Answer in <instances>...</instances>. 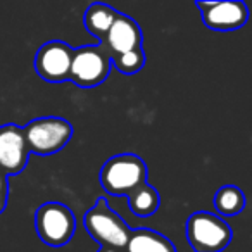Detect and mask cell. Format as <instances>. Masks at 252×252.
Listing matches in <instances>:
<instances>
[{
	"label": "cell",
	"instance_id": "cell-1",
	"mask_svg": "<svg viewBox=\"0 0 252 252\" xmlns=\"http://www.w3.org/2000/svg\"><path fill=\"white\" fill-rule=\"evenodd\" d=\"M98 180L105 193L128 197L135 189L147 183V164L135 154L112 156L104 162Z\"/></svg>",
	"mask_w": 252,
	"mask_h": 252
},
{
	"label": "cell",
	"instance_id": "cell-2",
	"mask_svg": "<svg viewBox=\"0 0 252 252\" xmlns=\"http://www.w3.org/2000/svg\"><path fill=\"white\" fill-rule=\"evenodd\" d=\"M83 226L100 247L118 249L121 252L125 251L126 242L131 235V228L123 221L118 213L109 207L104 197H98L94 207L85 213Z\"/></svg>",
	"mask_w": 252,
	"mask_h": 252
},
{
	"label": "cell",
	"instance_id": "cell-3",
	"mask_svg": "<svg viewBox=\"0 0 252 252\" xmlns=\"http://www.w3.org/2000/svg\"><path fill=\"white\" fill-rule=\"evenodd\" d=\"M23 133L30 154L52 156L61 152L73 138V125L57 116L36 118L23 126Z\"/></svg>",
	"mask_w": 252,
	"mask_h": 252
},
{
	"label": "cell",
	"instance_id": "cell-4",
	"mask_svg": "<svg viewBox=\"0 0 252 252\" xmlns=\"http://www.w3.org/2000/svg\"><path fill=\"white\" fill-rule=\"evenodd\" d=\"M185 231L193 252H223L233 237L230 224L218 214L207 211L190 214Z\"/></svg>",
	"mask_w": 252,
	"mask_h": 252
},
{
	"label": "cell",
	"instance_id": "cell-5",
	"mask_svg": "<svg viewBox=\"0 0 252 252\" xmlns=\"http://www.w3.org/2000/svg\"><path fill=\"white\" fill-rule=\"evenodd\" d=\"M111 67V54L102 43L73 49L69 80L80 88H95L107 80Z\"/></svg>",
	"mask_w": 252,
	"mask_h": 252
},
{
	"label": "cell",
	"instance_id": "cell-6",
	"mask_svg": "<svg viewBox=\"0 0 252 252\" xmlns=\"http://www.w3.org/2000/svg\"><path fill=\"white\" fill-rule=\"evenodd\" d=\"M35 228L43 244L63 247L69 244L76 231V218L66 204L45 202L35 213Z\"/></svg>",
	"mask_w": 252,
	"mask_h": 252
},
{
	"label": "cell",
	"instance_id": "cell-7",
	"mask_svg": "<svg viewBox=\"0 0 252 252\" xmlns=\"http://www.w3.org/2000/svg\"><path fill=\"white\" fill-rule=\"evenodd\" d=\"M73 49L66 42L50 40L43 43L35 56V71L49 83H63L69 80Z\"/></svg>",
	"mask_w": 252,
	"mask_h": 252
},
{
	"label": "cell",
	"instance_id": "cell-8",
	"mask_svg": "<svg viewBox=\"0 0 252 252\" xmlns=\"http://www.w3.org/2000/svg\"><path fill=\"white\" fill-rule=\"evenodd\" d=\"M206 28L213 32H235L249 21V9L240 0L195 2Z\"/></svg>",
	"mask_w": 252,
	"mask_h": 252
},
{
	"label": "cell",
	"instance_id": "cell-9",
	"mask_svg": "<svg viewBox=\"0 0 252 252\" xmlns=\"http://www.w3.org/2000/svg\"><path fill=\"white\" fill-rule=\"evenodd\" d=\"M30 151L23 128L14 123L0 126V171L5 176L19 175L28 166Z\"/></svg>",
	"mask_w": 252,
	"mask_h": 252
},
{
	"label": "cell",
	"instance_id": "cell-10",
	"mask_svg": "<svg viewBox=\"0 0 252 252\" xmlns=\"http://www.w3.org/2000/svg\"><path fill=\"white\" fill-rule=\"evenodd\" d=\"M142 43H144V33H142L138 23L130 16L119 12L116 21L112 23L111 30L105 35L102 45L107 49V52L112 57L125 52H131V50L144 49Z\"/></svg>",
	"mask_w": 252,
	"mask_h": 252
},
{
	"label": "cell",
	"instance_id": "cell-11",
	"mask_svg": "<svg viewBox=\"0 0 252 252\" xmlns=\"http://www.w3.org/2000/svg\"><path fill=\"white\" fill-rule=\"evenodd\" d=\"M123 252H176V247L169 238H166L159 231L137 228V230H131Z\"/></svg>",
	"mask_w": 252,
	"mask_h": 252
},
{
	"label": "cell",
	"instance_id": "cell-12",
	"mask_svg": "<svg viewBox=\"0 0 252 252\" xmlns=\"http://www.w3.org/2000/svg\"><path fill=\"white\" fill-rule=\"evenodd\" d=\"M118 16L119 11H116L111 5L92 4L83 14V26L90 35H94L102 43Z\"/></svg>",
	"mask_w": 252,
	"mask_h": 252
},
{
	"label": "cell",
	"instance_id": "cell-13",
	"mask_svg": "<svg viewBox=\"0 0 252 252\" xmlns=\"http://www.w3.org/2000/svg\"><path fill=\"white\" fill-rule=\"evenodd\" d=\"M128 204H130V209L135 216L147 218V216H152V214L159 209L161 197H159V192L154 187H151L149 183H144V185L135 189L133 192L128 195Z\"/></svg>",
	"mask_w": 252,
	"mask_h": 252
},
{
	"label": "cell",
	"instance_id": "cell-14",
	"mask_svg": "<svg viewBox=\"0 0 252 252\" xmlns=\"http://www.w3.org/2000/svg\"><path fill=\"white\" fill-rule=\"evenodd\" d=\"M214 209L221 216H237L245 209V195L238 187L224 185L214 193Z\"/></svg>",
	"mask_w": 252,
	"mask_h": 252
},
{
	"label": "cell",
	"instance_id": "cell-15",
	"mask_svg": "<svg viewBox=\"0 0 252 252\" xmlns=\"http://www.w3.org/2000/svg\"><path fill=\"white\" fill-rule=\"evenodd\" d=\"M111 63L114 64V67L121 74L131 76V74H137L138 71L144 69L145 52H144V49H138V50H131V52L119 54V56H112Z\"/></svg>",
	"mask_w": 252,
	"mask_h": 252
},
{
	"label": "cell",
	"instance_id": "cell-16",
	"mask_svg": "<svg viewBox=\"0 0 252 252\" xmlns=\"http://www.w3.org/2000/svg\"><path fill=\"white\" fill-rule=\"evenodd\" d=\"M9 202V180L4 173L0 171V214L7 209Z\"/></svg>",
	"mask_w": 252,
	"mask_h": 252
},
{
	"label": "cell",
	"instance_id": "cell-17",
	"mask_svg": "<svg viewBox=\"0 0 252 252\" xmlns=\"http://www.w3.org/2000/svg\"><path fill=\"white\" fill-rule=\"evenodd\" d=\"M97 252H121V251H118V249H111V247H100Z\"/></svg>",
	"mask_w": 252,
	"mask_h": 252
}]
</instances>
